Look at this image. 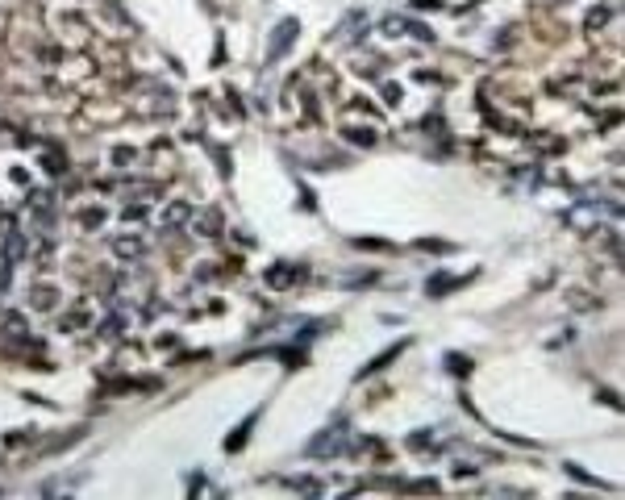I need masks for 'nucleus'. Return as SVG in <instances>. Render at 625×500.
Segmentation results:
<instances>
[{
    "mask_svg": "<svg viewBox=\"0 0 625 500\" xmlns=\"http://www.w3.org/2000/svg\"><path fill=\"white\" fill-rule=\"evenodd\" d=\"M409 446H413V450H430V430H417V434L409 438Z\"/></svg>",
    "mask_w": 625,
    "mask_h": 500,
    "instance_id": "obj_18",
    "label": "nucleus"
},
{
    "mask_svg": "<svg viewBox=\"0 0 625 500\" xmlns=\"http://www.w3.org/2000/svg\"><path fill=\"white\" fill-rule=\"evenodd\" d=\"M121 217H125V221H130V225H134V221H142V217H146V209H142V204H130V209H125Z\"/></svg>",
    "mask_w": 625,
    "mask_h": 500,
    "instance_id": "obj_20",
    "label": "nucleus"
},
{
    "mask_svg": "<svg viewBox=\"0 0 625 500\" xmlns=\"http://www.w3.org/2000/svg\"><path fill=\"white\" fill-rule=\"evenodd\" d=\"M192 225H196V233H204V238H217V233H221V213H217V209L192 213Z\"/></svg>",
    "mask_w": 625,
    "mask_h": 500,
    "instance_id": "obj_9",
    "label": "nucleus"
},
{
    "mask_svg": "<svg viewBox=\"0 0 625 500\" xmlns=\"http://www.w3.org/2000/svg\"><path fill=\"white\" fill-rule=\"evenodd\" d=\"M267 288H276V292H284V288H292L296 280H305V267H296V263H276V267H267Z\"/></svg>",
    "mask_w": 625,
    "mask_h": 500,
    "instance_id": "obj_3",
    "label": "nucleus"
},
{
    "mask_svg": "<svg viewBox=\"0 0 625 500\" xmlns=\"http://www.w3.org/2000/svg\"><path fill=\"white\" fill-rule=\"evenodd\" d=\"M113 250L121 259H142L146 255V242L138 238V233H121V238H113Z\"/></svg>",
    "mask_w": 625,
    "mask_h": 500,
    "instance_id": "obj_7",
    "label": "nucleus"
},
{
    "mask_svg": "<svg viewBox=\"0 0 625 500\" xmlns=\"http://www.w3.org/2000/svg\"><path fill=\"white\" fill-rule=\"evenodd\" d=\"M413 9H442V0H413Z\"/></svg>",
    "mask_w": 625,
    "mask_h": 500,
    "instance_id": "obj_25",
    "label": "nucleus"
},
{
    "mask_svg": "<svg viewBox=\"0 0 625 500\" xmlns=\"http://www.w3.org/2000/svg\"><path fill=\"white\" fill-rule=\"evenodd\" d=\"M417 246H421V250H438V255H446V250H450V246H446V242H430V238H421V242H417Z\"/></svg>",
    "mask_w": 625,
    "mask_h": 500,
    "instance_id": "obj_23",
    "label": "nucleus"
},
{
    "mask_svg": "<svg viewBox=\"0 0 625 500\" xmlns=\"http://www.w3.org/2000/svg\"><path fill=\"white\" fill-rule=\"evenodd\" d=\"M296 38H300V21L296 17H284V21H276V30H271V42H267V67L271 63H280L292 46H296Z\"/></svg>",
    "mask_w": 625,
    "mask_h": 500,
    "instance_id": "obj_1",
    "label": "nucleus"
},
{
    "mask_svg": "<svg viewBox=\"0 0 625 500\" xmlns=\"http://www.w3.org/2000/svg\"><path fill=\"white\" fill-rule=\"evenodd\" d=\"M384 96H388V104H396V96H401V88H396V84H384Z\"/></svg>",
    "mask_w": 625,
    "mask_h": 500,
    "instance_id": "obj_26",
    "label": "nucleus"
},
{
    "mask_svg": "<svg viewBox=\"0 0 625 500\" xmlns=\"http://www.w3.org/2000/svg\"><path fill=\"white\" fill-rule=\"evenodd\" d=\"M604 17H608V9H592V13H588V30H596V26H604Z\"/></svg>",
    "mask_w": 625,
    "mask_h": 500,
    "instance_id": "obj_21",
    "label": "nucleus"
},
{
    "mask_svg": "<svg viewBox=\"0 0 625 500\" xmlns=\"http://www.w3.org/2000/svg\"><path fill=\"white\" fill-rule=\"evenodd\" d=\"M342 450H346V425H329V430H321V434L305 446L309 459H334V454H342Z\"/></svg>",
    "mask_w": 625,
    "mask_h": 500,
    "instance_id": "obj_2",
    "label": "nucleus"
},
{
    "mask_svg": "<svg viewBox=\"0 0 625 500\" xmlns=\"http://www.w3.org/2000/svg\"><path fill=\"white\" fill-rule=\"evenodd\" d=\"M9 280H13V267H9V263H0V292L9 288Z\"/></svg>",
    "mask_w": 625,
    "mask_h": 500,
    "instance_id": "obj_24",
    "label": "nucleus"
},
{
    "mask_svg": "<svg viewBox=\"0 0 625 500\" xmlns=\"http://www.w3.org/2000/svg\"><path fill=\"white\" fill-rule=\"evenodd\" d=\"M384 30H388V34H401V30H405V34H413V38H421V42H430V38H434V34H430L421 21H405V17H392Z\"/></svg>",
    "mask_w": 625,
    "mask_h": 500,
    "instance_id": "obj_10",
    "label": "nucleus"
},
{
    "mask_svg": "<svg viewBox=\"0 0 625 500\" xmlns=\"http://www.w3.org/2000/svg\"><path fill=\"white\" fill-rule=\"evenodd\" d=\"M255 421H259V409H255V413H246V421H242V425H238V430L225 438V450H229V454H238V450L250 442V430H255Z\"/></svg>",
    "mask_w": 625,
    "mask_h": 500,
    "instance_id": "obj_8",
    "label": "nucleus"
},
{
    "mask_svg": "<svg viewBox=\"0 0 625 500\" xmlns=\"http://www.w3.org/2000/svg\"><path fill=\"white\" fill-rule=\"evenodd\" d=\"M459 284H463V276H434V280L425 284V292H430V296L438 300V296H446V292H454Z\"/></svg>",
    "mask_w": 625,
    "mask_h": 500,
    "instance_id": "obj_11",
    "label": "nucleus"
},
{
    "mask_svg": "<svg viewBox=\"0 0 625 500\" xmlns=\"http://www.w3.org/2000/svg\"><path fill=\"white\" fill-rule=\"evenodd\" d=\"M30 300H34V309H55V300H59V292H55L50 284H38V288L30 292Z\"/></svg>",
    "mask_w": 625,
    "mask_h": 500,
    "instance_id": "obj_12",
    "label": "nucleus"
},
{
    "mask_svg": "<svg viewBox=\"0 0 625 500\" xmlns=\"http://www.w3.org/2000/svg\"><path fill=\"white\" fill-rule=\"evenodd\" d=\"M350 142H358V146L367 142V146H371V142H375V134H371V130H350Z\"/></svg>",
    "mask_w": 625,
    "mask_h": 500,
    "instance_id": "obj_22",
    "label": "nucleus"
},
{
    "mask_svg": "<svg viewBox=\"0 0 625 500\" xmlns=\"http://www.w3.org/2000/svg\"><path fill=\"white\" fill-rule=\"evenodd\" d=\"M21 255H26V233L13 225V229H5V233H0V263H9V267H13Z\"/></svg>",
    "mask_w": 625,
    "mask_h": 500,
    "instance_id": "obj_4",
    "label": "nucleus"
},
{
    "mask_svg": "<svg viewBox=\"0 0 625 500\" xmlns=\"http://www.w3.org/2000/svg\"><path fill=\"white\" fill-rule=\"evenodd\" d=\"M405 346H409V342H396V346L380 350V354H375V358L367 363V367H358V375H354V380H367V375H380V371H384V367H388L392 358H401V350H405Z\"/></svg>",
    "mask_w": 625,
    "mask_h": 500,
    "instance_id": "obj_6",
    "label": "nucleus"
},
{
    "mask_svg": "<svg viewBox=\"0 0 625 500\" xmlns=\"http://www.w3.org/2000/svg\"><path fill=\"white\" fill-rule=\"evenodd\" d=\"M84 321H88V313H84V309H75L71 317H63V334H67V329H79Z\"/></svg>",
    "mask_w": 625,
    "mask_h": 500,
    "instance_id": "obj_17",
    "label": "nucleus"
},
{
    "mask_svg": "<svg viewBox=\"0 0 625 500\" xmlns=\"http://www.w3.org/2000/svg\"><path fill=\"white\" fill-rule=\"evenodd\" d=\"M79 221H84V225H100V221H104V213H100V209H84V213H79Z\"/></svg>",
    "mask_w": 625,
    "mask_h": 500,
    "instance_id": "obj_19",
    "label": "nucleus"
},
{
    "mask_svg": "<svg viewBox=\"0 0 625 500\" xmlns=\"http://www.w3.org/2000/svg\"><path fill=\"white\" fill-rule=\"evenodd\" d=\"M5 329H9V338H26V317L21 313H5Z\"/></svg>",
    "mask_w": 625,
    "mask_h": 500,
    "instance_id": "obj_13",
    "label": "nucleus"
},
{
    "mask_svg": "<svg viewBox=\"0 0 625 500\" xmlns=\"http://www.w3.org/2000/svg\"><path fill=\"white\" fill-rule=\"evenodd\" d=\"M446 367L454 375H471V358H463V354H446Z\"/></svg>",
    "mask_w": 625,
    "mask_h": 500,
    "instance_id": "obj_15",
    "label": "nucleus"
},
{
    "mask_svg": "<svg viewBox=\"0 0 625 500\" xmlns=\"http://www.w3.org/2000/svg\"><path fill=\"white\" fill-rule=\"evenodd\" d=\"M96 334H104V338H117V334H121V317H104V321L96 325Z\"/></svg>",
    "mask_w": 625,
    "mask_h": 500,
    "instance_id": "obj_16",
    "label": "nucleus"
},
{
    "mask_svg": "<svg viewBox=\"0 0 625 500\" xmlns=\"http://www.w3.org/2000/svg\"><path fill=\"white\" fill-rule=\"evenodd\" d=\"M42 163H46V171H50V175H63V171H67V159H63L59 151H46V159H42Z\"/></svg>",
    "mask_w": 625,
    "mask_h": 500,
    "instance_id": "obj_14",
    "label": "nucleus"
},
{
    "mask_svg": "<svg viewBox=\"0 0 625 500\" xmlns=\"http://www.w3.org/2000/svg\"><path fill=\"white\" fill-rule=\"evenodd\" d=\"M192 204L188 200H167V209H163V229H184L188 221H192Z\"/></svg>",
    "mask_w": 625,
    "mask_h": 500,
    "instance_id": "obj_5",
    "label": "nucleus"
}]
</instances>
